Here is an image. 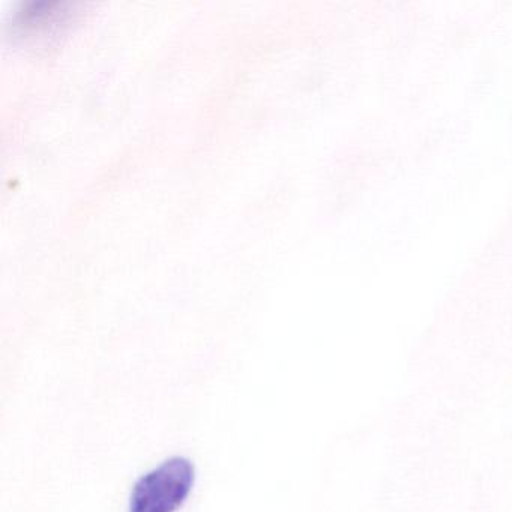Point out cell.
Returning <instances> with one entry per match:
<instances>
[{
  "mask_svg": "<svg viewBox=\"0 0 512 512\" xmlns=\"http://www.w3.org/2000/svg\"><path fill=\"white\" fill-rule=\"evenodd\" d=\"M194 482L193 461L169 458L134 484L128 512H176L187 502Z\"/></svg>",
  "mask_w": 512,
  "mask_h": 512,
  "instance_id": "1",
  "label": "cell"
}]
</instances>
